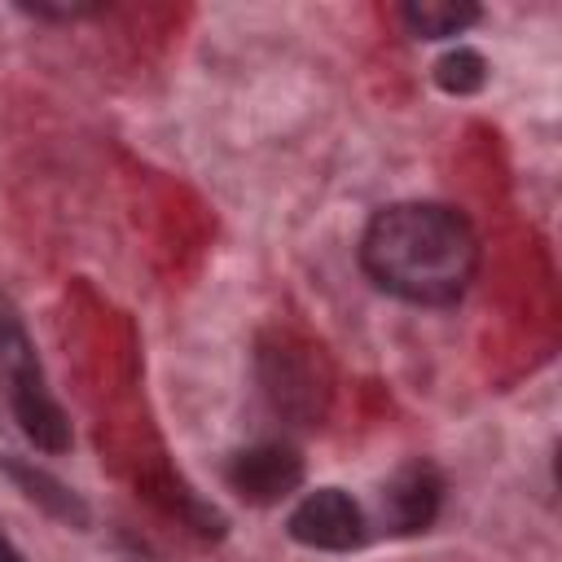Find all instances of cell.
I'll list each match as a JSON object with an SVG mask.
<instances>
[{
	"mask_svg": "<svg viewBox=\"0 0 562 562\" xmlns=\"http://www.w3.org/2000/svg\"><path fill=\"white\" fill-rule=\"evenodd\" d=\"M360 263L386 294L439 307L470 290L479 272V237L452 206L395 202L369 220Z\"/></svg>",
	"mask_w": 562,
	"mask_h": 562,
	"instance_id": "cell-1",
	"label": "cell"
},
{
	"mask_svg": "<svg viewBox=\"0 0 562 562\" xmlns=\"http://www.w3.org/2000/svg\"><path fill=\"white\" fill-rule=\"evenodd\" d=\"M290 536L307 549H329V553H342V549H356L364 540V514L360 505L338 492V487H321V492H307L294 514H290Z\"/></svg>",
	"mask_w": 562,
	"mask_h": 562,
	"instance_id": "cell-2",
	"label": "cell"
},
{
	"mask_svg": "<svg viewBox=\"0 0 562 562\" xmlns=\"http://www.w3.org/2000/svg\"><path fill=\"white\" fill-rule=\"evenodd\" d=\"M299 483H303V461L294 448H281V443H259L228 461V487L246 505H277Z\"/></svg>",
	"mask_w": 562,
	"mask_h": 562,
	"instance_id": "cell-3",
	"label": "cell"
},
{
	"mask_svg": "<svg viewBox=\"0 0 562 562\" xmlns=\"http://www.w3.org/2000/svg\"><path fill=\"white\" fill-rule=\"evenodd\" d=\"M439 492H443L439 474L430 465L413 461V465L395 470L391 483L382 487V514L395 531H422V527H430V518L439 509Z\"/></svg>",
	"mask_w": 562,
	"mask_h": 562,
	"instance_id": "cell-4",
	"label": "cell"
},
{
	"mask_svg": "<svg viewBox=\"0 0 562 562\" xmlns=\"http://www.w3.org/2000/svg\"><path fill=\"white\" fill-rule=\"evenodd\" d=\"M400 18L417 40H448V35H461L479 18V4H470V0H408L400 9Z\"/></svg>",
	"mask_w": 562,
	"mask_h": 562,
	"instance_id": "cell-5",
	"label": "cell"
},
{
	"mask_svg": "<svg viewBox=\"0 0 562 562\" xmlns=\"http://www.w3.org/2000/svg\"><path fill=\"white\" fill-rule=\"evenodd\" d=\"M303 351V347H299ZM299 351H277V378H268L272 386V400L281 404V408H299V400H303V413H316V386H321V378H316V364L312 360H303V369H299Z\"/></svg>",
	"mask_w": 562,
	"mask_h": 562,
	"instance_id": "cell-6",
	"label": "cell"
},
{
	"mask_svg": "<svg viewBox=\"0 0 562 562\" xmlns=\"http://www.w3.org/2000/svg\"><path fill=\"white\" fill-rule=\"evenodd\" d=\"M9 474L26 487V496L31 501H40L48 514H57V518H66V522H75V527H83L88 522V509H83V501L75 496V492H66L57 479H48L44 470H31V465H22V461H9Z\"/></svg>",
	"mask_w": 562,
	"mask_h": 562,
	"instance_id": "cell-7",
	"label": "cell"
},
{
	"mask_svg": "<svg viewBox=\"0 0 562 562\" xmlns=\"http://www.w3.org/2000/svg\"><path fill=\"white\" fill-rule=\"evenodd\" d=\"M435 79H439L443 92L465 97V92H479V88H483V79H487V61H483L474 48H452L448 57H439Z\"/></svg>",
	"mask_w": 562,
	"mask_h": 562,
	"instance_id": "cell-8",
	"label": "cell"
},
{
	"mask_svg": "<svg viewBox=\"0 0 562 562\" xmlns=\"http://www.w3.org/2000/svg\"><path fill=\"white\" fill-rule=\"evenodd\" d=\"M0 562H22V558L13 553V544H9V540H0Z\"/></svg>",
	"mask_w": 562,
	"mask_h": 562,
	"instance_id": "cell-9",
	"label": "cell"
}]
</instances>
